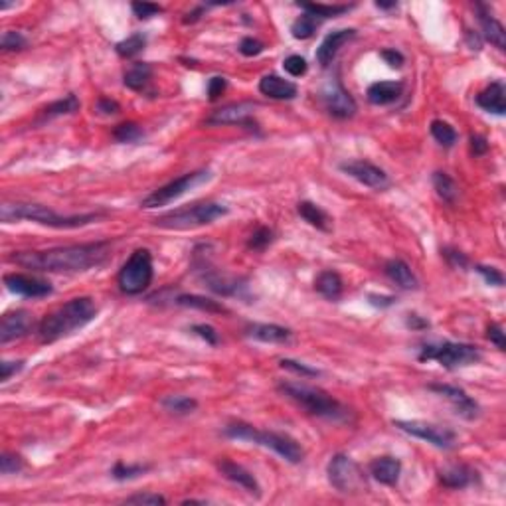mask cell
Listing matches in <instances>:
<instances>
[{
    "instance_id": "6da1fadb",
    "label": "cell",
    "mask_w": 506,
    "mask_h": 506,
    "mask_svg": "<svg viewBox=\"0 0 506 506\" xmlns=\"http://www.w3.org/2000/svg\"><path fill=\"white\" fill-rule=\"evenodd\" d=\"M111 248L113 241L101 240L44 251H14L10 255V261L24 269L42 273H83L93 267L103 265L109 259Z\"/></svg>"
},
{
    "instance_id": "7a4b0ae2",
    "label": "cell",
    "mask_w": 506,
    "mask_h": 506,
    "mask_svg": "<svg viewBox=\"0 0 506 506\" xmlns=\"http://www.w3.org/2000/svg\"><path fill=\"white\" fill-rule=\"evenodd\" d=\"M97 315V307L89 297H75L63 302L56 311L46 315L38 325V338L44 344H52L62 338L70 337L75 330L83 329Z\"/></svg>"
},
{
    "instance_id": "3957f363",
    "label": "cell",
    "mask_w": 506,
    "mask_h": 506,
    "mask_svg": "<svg viewBox=\"0 0 506 506\" xmlns=\"http://www.w3.org/2000/svg\"><path fill=\"white\" fill-rule=\"evenodd\" d=\"M103 212H89L78 214V216H62V214L53 212L52 208L42 204H30V202H14V204H2L0 208V220L4 223H14L28 220V222L56 228V230H75L83 228L89 223L97 222L99 218H103Z\"/></svg>"
},
{
    "instance_id": "277c9868",
    "label": "cell",
    "mask_w": 506,
    "mask_h": 506,
    "mask_svg": "<svg viewBox=\"0 0 506 506\" xmlns=\"http://www.w3.org/2000/svg\"><path fill=\"white\" fill-rule=\"evenodd\" d=\"M277 391L287 400L295 401L299 408H302L315 418L329 419V421H337V423H347L352 418V411L344 404H340L337 398H332L330 394L320 390V388H312V386L299 382H279Z\"/></svg>"
},
{
    "instance_id": "5b68a950",
    "label": "cell",
    "mask_w": 506,
    "mask_h": 506,
    "mask_svg": "<svg viewBox=\"0 0 506 506\" xmlns=\"http://www.w3.org/2000/svg\"><path fill=\"white\" fill-rule=\"evenodd\" d=\"M223 436L230 439H238V441H249V443L261 445L265 449H271L273 453L279 457H283L285 461L291 465H299L305 459V449L301 443L293 439V437L285 436V433H277V431H263L258 427L243 423V421H233L223 427Z\"/></svg>"
},
{
    "instance_id": "8992f818",
    "label": "cell",
    "mask_w": 506,
    "mask_h": 506,
    "mask_svg": "<svg viewBox=\"0 0 506 506\" xmlns=\"http://www.w3.org/2000/svg\"><path fill=\"white\" fill-rule=\"evenodd\" d=\"M228 214V208L218 202H196V204L178 208L167 212L154 220V226L160 230H194L202 226H210Z\"/></svg>"
},
{
    "instance_id": "52a82bcc",
    "label": "cell",
    "mask_w": 506,
    "mask_h": 506,
    "mask_svg": "<svg viewBox=\"0 0 506 506\" xmlns=\"http://www.w3.org/2000/svg\"><path fill=\"white\" fill-rule=\"evenodd\" d=\"M419 362H437L447 370H457L463 366H471L480 362V350L475 344L467 342H427L419 348Z\"/></svg>"
},
{
    "instance_id": "ba28073f",
    "label": "cell",
    "mask_w": 506,
    "mask_h": 506,
    "mask_svg": "<svg viewBox=\"0 0 506 506\" xmlns=\"http://www.w3.org/2000/svg\"><path fill=\"white\" fill-rule=\"evenodd\" d=\"M154 277V265H152V255L149 249H135L131 258L125 261L119 275L117 285L125 295H141L147 291Z\"/></svg>"
},
{
    "instance_id": "9c48e42d",
    "label": "cell",
    "mask_w": 506,
    "mask_h": 506,
    "mask_svg": "<svg viewBox=\"0 0 506 506\" xmlns=\"http://www.w3.org/2000/svg\"><path fill=\"white\" fill-rule=\"evenodd\" d=\"M327 475H329L330 487L337 489L338 492H342V495H358V492H364L368 489L364 471L348 455H334L329 461Z\"/></svg>"
},
{
    "instance_id": "30bf717a",
    "label": "cell",
    "mask_w": 506,
    "mask_h": 506,
    "mask_svg": "<svg viewBox=\"0 0 506 506\" xmlns=\"http://www.w3.org/2000/svg\"><path fill=\"white\" fill-rule=\"evenodd\" d=\"M210 178H212V172L206 169L182 174V176L176 178V180H172V182H169V184H164V186L157 188L154 192H151V194L147 196V198L141 202V208H144V210H152V208H160V206L170 204V202L178 200L180 196L186 194L188 190H192V188L208 182Z\"/></svg>"
},
{
    "instance_id": "8fae6325",
    "label": "cell",
    "mask_w": 506,
    "mask_h": 506,
    "mask_svg": "<svg viewBox=\"0 0 506 506\" xmlns=\"http://www.w3.org/2000/svg\"><path fill=\"white\" fill-rule=\"evenodd\" d=\"M394 427H398L400 431L408 433V436L427 441L437 449H443V451L453 449L455 443H457V436H455L453 429L436 426V423H429V421H421V419H394Z\"/></svg>"
},
{
    "instance_id": "7c38bea8",
    "label": "cell",
    "mask_w": 506,
    "mask_h": 506,
    "mask_svg": "<svg viewBox=\"0 0 506 506\" xmlns=\"http://www.w3.org/2000/svg\"><path fill=\"white\" fill-rule=\"evenodd\" d=\"M320 99H322L325 109L329 111V115H332L334 119H350L358 111L354 97L344 89L338 78L325 83V88L320 91Z\"/></svg>"
},
{
    "instance_id": "4fadbf2b",
    "label": "cell",
    "mask_w": 506,
    "mask_h": 506,
    "mask_svg": "<svg viewBox=\"0 0 506 506\" xmlns=\"http://www.w3.org/2000/svg\"><path fill=\"white\" fill-rule=\"evenodd\" d=\"M196 271L200 279L208 285V289H212L214 293L223 295V297H246V289L248 285H243L240 277H230L214 269L206 263V259L196 261Z\"/></svg>"
},
{
    "instance_id": "5bb4252c",
    "label": "cell",
    "mask_w": 506,
    "mask_h": 506,
    "mask_svg": "<svg viewBox=\"0 0 506 506\" xmlns=\"http://www.w3.org/2000/svg\"><path fill=\"white\" fill-rule=\"evenodd\" d=\"M340 170L350 178H354L356 182L372 188V190H386L390 186L388 174L380 167H376L368 160H348V162L340 164Z\"/></svg>"
},
{
    "instance_id": "9a60e30c",
    "label": "cell",
    "mask_w": 506,
    "mask_h": 506,
    "mask_svg": "<svg viewBox=\"0 0 506 506\" xmlns=\"http://www.w3.org/2000/svg\"><path fill=\"white\" fill-rule=\"evenodd\" d=\"M255 107H258V103H253V101H240V103L223 105L220 109H216L212 115L206 119V125H214V127H220V125H243L248 129H255L258 123L251 119Z\"/></svg>"
},
{
    "instance_id": "2e32d148",
    "label": "cell",
    "mask_w": 506,
    "mask_h": 506,
    "mask_svg": "<svg viewBox=\"0 0 506 506\" xmlns=\"http://www.w3.org/2000/svg\"><path fill=\"white\" fill-rule=\"evenodd\" d=\"M429 391H436L437 396H443L445 400L451 401V406L455 408V413L461 416L465 419L479 418V404L473 400L467 391L459 388V386H451V384H429L427 386Z\"/></svg>"
},
{
    "instance_id": "e0dca14e",
    "label": "cell",
    "mask_w": 506,
    "mask_h": 506,
    "mask_svg": "<svg viewBox=\"0 0 506 506\" xmlns=\"http://www.w3.org/2000/svg\"><path fill=\"white\" fill-rule=\"evenodd\" d=\"M34 330V317L32 312L18 309L2 315L0 319V344H9L12 340L28 337Z\"/></svg>"
},
{
    "instance_id": "ac0fdd59",
    "label": "cell",
    "mask_w": 506,
    "mask_h": 506,
    "mask_svg": "<svg viewBox=\"0 0 506 506\" xmlns=\"http://www.w3.org/2000/svg\"><path fill=\"white\" fill-rule=\"evenodd\" d=\"M4 285L10 293L20 295V297H28V299H42L52 295V285L38 279L34 275H24V273H6L4 275Z\"/></svg>"
},
{
    "instance_id": "d6986e66",
    "label": "cell",
    "mask_w": 506,
    "mask_h": 506,
    "mask_svg": "<svg viewBox=\"0 0 506 506\" xmlns=\"http://www.w3.org/2000/svg\"><path fill=\"white\" fill-rule=\"evenodd\" d=\"M216 469L220 471L223 479H228L233 485L248 490L249 495L261 497V487H259L258 479L253 477V473H249L246 467H241L240 463H233L230 459H220V461L216 463Z\"/></svg>"
},
{
    "instance_id": "ffe728a7",
    "label": "cell",
    "mask_w": 506,
    "mask_h": 506,
    "mask_svg": "<svg viewBox=\"0 0 506 506\" xmlns=\"http://www.w3.org/2000/svg\"><path fill=\"white\" fill-rule=\"evenodd\" d=\"M354 36V28H342V30H334V32L325 36V40H322L319 48H317V62H319L322 68H329L330 63L334 62V58H337L338 52H340V48L348 44Z\"/></svg>"
},
{
    "instance_id": "44dd1931",
    "label": "cell",
    "mask_w": 506,
    "mask_h": 506,
    "mask_svg": "<svg viewBox=\"0 0 506 506\" xmlns=\"http://www.w3.org/2000/svg\"><path fill=\"white\" fill-rule=\"evenodd\" d=\"M475 10H477V20H479L480 30H483L485 40H489L490 44L495 46V48H498L500 52H505L506 50L505 26L498 22L497 18L492 16V12H490L489 6H485V4L477 2V4H475Z\"/></svg>"
},
{
    "instance_id": "7402d4cb",
    "label": "cell",
    "mask_w": 506,
    "mask_h": 506,
    "mask_svg": "<svg viewBox=\"0 0 506 506\" xmlns=\"http://www.w3.org/2000/svg\"><path fill=\"white\" fill-rule=\"evenodd\" d=\"M479 480V475L477 471L465 465V463H457V465H449L439 471V483L447 487V489H455V490H463L467 487H471Z\"/></svg>"
},
{
    "instance_id": "603a6c76",
    "label": "cell",
    "mask_w": 506,
    "mask_h": 506,
    "mask_svg": "<svg viewBox=\"0 0 506 506\" xmlns=\"http://www.w3.org/2000/svg\"><path fill=\"white\" fill-rule=\"evenodd\" d=\"M477 105L487 111V113H492V115H505L506 113V88L505 83L500 80L492 81L490 85L480 91L477 95Z\"/></svg>"
},
{
    "instance_id": "cb8c5ba5",
    "label": "cell",
    "mask_w": 506,
    "mask_h": 506,
    "mask_svg": "<svg viewBox=\"0 0 506 506\" xmlns=\"http://www.w3.org/2000/svg\"><path fill=\"white\" fill-rule=\"evenodd\" d=\"M259 91L269 99H275V101H291L297 97L299 89L295 85L293 81L279 78V75H265L259 81Z\"/></svg>"
},
{
    "instance_id": "d4e9b609",
    "label": "cell",
    "mask_w": 506,
    "mask_h": 506,
    "mask_svg": "<svg viewBox=\"0 0 506 506\" xmlns=\"http://www.w3.org/2000/svg\"><path fill=\"white\" fill-rule=\"evenodd\" d=\"M370 475L386 487H396L401 475V461L396 457H378L370 463Z\"/></svg>"
},
{
    "instance_id": "484cf974",
    "label": "cell",
    "mask_w": 506,
    "mask_h": 506,
    "mask_svg": "<svg viewBox=\"0 0 506 506\" xmlns=\"http://www.w3.org/2000/svg\"><path fill=\"white\" fill-rule=\"evenodd\" d=\"M249 338L265 342V344H285L291 340V330L279 327V325H267V322H253L246 329Z\"/></svg>"
},
{
    "instance_id": "4316f807",
    "label": "cell",
    "mask_w": 506,
    "mask_h": 506,
    "mask_svg": "<svg viewBox=\"0 0 506 506\" xmlns=\"http://www.w3.org/2000/svg\"><path fill=\"white\" fill-rule=\"evenodd\" d=\"M404 93V83L401 81H376L372 83L366 95L372 105H390L394 101H398Z\"/></svg>"
},
{
    "instance_id": "83f0119b",
    "label": "cell",
    "mask_w": 506,
    "mask_h": 506,
    "mask_svg": "<svg viewBox=\"0 0 506 506\" xmlns=\"http://www.w3.org/2000/svg\"><path fill=\"white\" fill-rule=\"evenodd\" d=\"M384 273L388 275L391 283H396L398 287H401V289H406V291L418 289V277L413 275L411 267H409L406 261H401V259H390V261H386Z\"/></svg>"
},
{
    "instance_id": "f1b7e54d",
    "label": "cell",
    "mask_w": 506,
    "mask_h": 506,
    "mask_svg": "<svg viewBox=\"0 0 506 506\" xmlns=\"http://www.w3.org/2000/svg\"><path fill=\"white\" fill-rule=\"evenodd\" d=\"M315 289L319 291L325 299L329 301H338L342 297V291H344V283H342V277L338 275L337 271H322L319 273V277L315 279Z\"/></svg>"
},
{
    "instance_id": "f546056e",
    "label": "cell",
    "mask_w": 506,
    "mask_h": 506,
    "mask_svg": "<svg viewBox=\"0 0 506 506\" xmlns=\"http://www.w3.org/2000/svg\"><path fill=\"white\" fill-rule=\"evenodd\" d=\"M297 212H299V216H301L305 222L309 223V226H312V228H317V230L320 231H330V223H332V220H330V216L320 206L312 204V202H309V200H305V202H299V206H297Z\"/></svg>"
},
{
    "instance_id": "4dcf8cb0",
    "label": "cell",
    "mask_w": 506,
    "mask_h": 506,
    "mask_svg": "<svg viewBox=\"0 0 506 506\" xmlns=\"http://www.w3.org/2000/svg\"><path fill=\"white\" fill-rule=\"evenodd\" d=\"M151 78H152L151 63L137 62V63H133L129 70L125 71L123 83L129 89H133V91H142V89L149 85Z\"/></svg>"
},
{
    "instance_id": "1f68e13d",
    "label": "cell",
    "mask_w": 506,
    "mask_h": 506,
    "mask_svg": "<svg viewBox=\"0 0 506 506\" xmlns=\"http://www.w3.org/2000/svg\"><path fill=\"white\" fill-rule=\"evenodd\" d=\"M174 305L178 307H188V309H198V311L204 312H228L226 307L220 305L218 301H212L208 297H200V295H176L172 299Z\"/></svg>"
},
{
    "instance_id": "d6a6232c",
    "label": "cell",
    "mask_w": 506,
    "mask_h": 506,
    "mask_svg": "<svg viewBox=\"0 0 506 506\" xmlns=\"http://www.w3.org/2000/svg\"><path fill=\"white\" fill-rule=\"evenodd\" d=\"M299 6L305 10V14L312 18H337L347 14L352 9V4H320V2H299Z\"/></svg>"
},
{
    "instance_id": "836d02e7",
    "label": "cell",
    "mask_w": 506,
    "mask_h": 506,
    "mask_svg": "<svg viewBox=\"0 0 506 506\" xmlns=\"http://www.w3.org/2000/svg\"><path fill=\"white\" fill-rule=\"evenodd\" d=\"M431 182H433V188H436L437 196L443 200V202H447V204H455V200H457V196H459V188H457V184H455V180L447 172H441V170H437V172H433V176H431Z\"/></svg>"
},
{
    "instance_id": "e575fe53",
    "label": "cell",
    "mask_w": 506,
    "mask_h": 506,
    "mask_svg": "<svg viewBox=\"0 0 506 506\" xmlns=\"http://www.w3.org/2000/svg\"><path fill=\"white\" fill-rule=\"evenodd\" d=\"M75 111H80V99L75 97L73 93H70L63 99H58V101H53L48 107H44L42 109V119L46 121V119H53V117L71 115Z\"/></svg>"
},
{
    "instance_id": "d590c367",
    "label": "cell",
    "mask_w": 506,
    "mask_h": 506,
    "mask_svg": "<svg viewBox=\"0 0 506 506\" xmlns=\"http://www.w3.org/2000/svg\"><path fill=\"white\" fill-rule=\"evenodd\" d=\"M160 406L172 416H188L198 409V401L194 398H188V396H167V398H162Z\"/></svg>"
},
{
    "instance_id": "8d00e7d4",
    "label": "cell",
    "mask_w": 506,
    "mask_h": 506,
    "mask_svg": "<svg viewBox=\"0 0 506 506\" xmlns=\"http://www.w3.org/2000/svg\"><path fill=\"white\" fill-rule=\"evenodd\" d=\"M431 135H433V139H436L439 144H443V147H453L455 142H457V131H455L451 125L447 123V121H441V119H436V121H431Z\"/></svg>"
},
{
    "instance_id": "74e56055",
    "label": "cell",
    "mask_w": 506,
    "mask_h": 506,
    "mask_svg": "<svg viewBox=\"0 0 506 506\" xmlns=\"http://www.w3.org/2000/svg\"><path fill=\"white\" fill-rule=\"evenodd\" d=\"M149 469H151L149 465H127V463L119 461L115 463V467L111 469V477L119 480V483H125V480L139 479V477L144 475Z\"/></svg>"
},
{
    "instance_id": "f35d334b",
    "label": "cell",
    "mask_w": 506,
    "mask_h": 506,
    "mask_svg": "<svg viewBox=\"0 0 506 506\" xmlns=\"http://www.w3.org/2000/svg\"><path fill=\"white\" fill-rule=\"evenodd\" d=\"M144 46H147V36L139 32V34L129 36L127 40L119 42V44L115 46V50L121 58L127 60V58H135L137 53H141L142 50H144Z\"/></svg>"
},
{
    "instance_id": "ab89813d",
    "label": "cell",
    "mask_w": 506,
    "mask_h": 506,
    "mask_svg": "<svg viewBox=\"0 0 506 506\" xmlns=\"http://www.w3.org/2000/svg\"><path fill=\"white\" fill-rule=\"evenodd\" d=\"M317 26H319V20H317V18L309 16V14H302V16L297 18L293 24H291V34H293V38H297V40H309V38L315 34Z\"/></svg>"
},
{
    "instance_id": "60d3db41",
    "label": "cell",
    "mask_w": 506,
    "mask_h": 506,
    "mask_svg": "<svg viewBox=\"0 0 506 506\" xmlns=\"http://www.w3.org/2000/svg\"><path fill=\"white\" fill-rule=\"evenodd\" d=\"M142 137H144L142 127L141 125L133 123V121L117 125L115 129H113V139L119 142H137L141 141Z\"/></svg>"
},
{
    "instance_id": "b9f144b4",
    "label": "cell",
    "mask_w": 506,
    "mask_h": 506,
    "mask_svg": "<svg viewBox=\"0 0 506 506\" xmlns=\"http://www.w3.org/2000/svg\"><path fill=\"white\" fill-rule=\"evenodd\" d=\"M271 241H273V230L267 228V226H259L258 230L249 236L248 248L253 249V251H263Z\"/></svg>"
},
{
    "instance_id": "7bdbcfd3",
    "label": "cell",
    "mask_w": 506,
    "mask_h": 506,
    "mask_svg": "<svg viewBox=\"0 0 506 506\" xmlns=\"http://www.w3.org/2000/svg\"><path fill=\"white\" fill-rule=\"evenodd\" d=\"M125 505H137V506H164L167 498L159 495V492H137L133 497L125 498Z\"/></svg>"
},
{
    "instance_id": "ee69618b",
    "label": "cell",
    "mask_w": 506,
    "mask_h": 506,
    "mask_svg": "<svg viewBox=\"0 0 506 506\" xmlns=\"http://www.w3.org/2000/svg\"><path fill=\"white\" fill-rule=\"evenodd\" d=\"M28 46V40L26 36L20 34V32H4L2 34V40H0V48L4 50V52H20V50H24Z\"/></svg>"
},
{
    "instance_id": "f6af8a7d",
    "label": "cell",
    "mask_w": 506,
    "mask_h": 506,
    "mask_svg": "<svg viewBox=\"0 0 506 506\" xmlns=\"http://www.w3.org/2000/svg\"><path fill=\"white\" fill-rule=\"evenodd\" d=\"M279 366H281L283 370H289V372L301 376V378H317V376H320V372L317 370V368H311V366L302 364V362H297V360H291V358L281 360Z\"/></svg>"
},
{
    "instance_id": "bcb514c9",
    "label": "cell",
    "mask_w": 506,
    "mask_h": 506,
    "mask_svg": "<svg viewBox=\"0 0 506 506\" xmlns=\"http://www.w3.org/2000/svg\"><path fill=\"white\" fill-rule=\"evenodd\" d=\"M24 461L22 457L16 453H2L0 455V473L2 475H16L22 471Z\"/></svg>"
},
{
    "instance_id": "7dc6e473",
    "label": "cell",
    "mask_w": 506,
    "mask_h": 506,
    "mask_svg": "<svg viewBox=\"0 0 506 506\" xmlns=\"http://www.w3.org/2000/svg\"><path fill=\"white\" fill-rule=\"evenodd\" d=\"M283 68L285 71L289 73V75H293V78H301V75H305L307 73V60L302 58V56H289L287 60L283 62Z\"/></svg>"
},
{
    "instance_id": "c3c4849f",
    "label": "cell",
    "mask_w": 506,
    "mask_h": 506,
    "mask_svg": "<svg viewBox=\"0 0 506 506\" xmlns=\"http://www.w3.org/2000/svg\"><path fill=\"white\" fill-rule=\"evenodd\" d=\"M441 255H443L445 261H447L451 267H455V269H465V267H469V258H467L463 251H459V249L443 248L441 249Z\"/></svg>"
},
{
    "instance_id": "681fc988",
    "label": "cell",
    "mask_w": 506,
    "mask_h": 506,
    "mask_svg": "<svg viewBox=\"0 0 506 506\" xmlns=\"http://www.w3.org/2000/svg\"><path fill=\"white\" fill-rule=\"evenodd\" d=\"M475 271L489 285H495V287H502V285H505V275L500 273V269H497V267L477 265L475 267Z\"/></svg>"
},
{
    "instance_id": "f907efd6",
    "label": "cell",
    "mask_w": 506,
    "mask_h": 506,
    "mask_svg": "<svg viewBox=\"0 0 506 506\" xmlns=\"http://www.w3.org/2000/svg\"><path fill=\"white\" fill-rule=\"evenodd\" d=\"M240 53L241 56H246V58H255V56H259V53L265 50V44L263 42H259L258 38H251V36H248V38H243L240 42Z\"/></svg>"
},
{
    "instance_id": "816d5d0a",
    "label": "cell",
    "mask_w": 506,
    "mask_h": 506,
    "mask_svg": "<svg viewBox=\"0 0 506 506\" xmlns=\"http://www.w3.org/2000/svg\"><path fill=\"white\" fill-rule=\"evenodd\" d=\"M131 10H133L137 18L149 20V18L160 14V12H162V6L152 4V2H133V4H131Z\"/></svg>"
},
{
    "instance_id": "f5cc1de1",
    "label": "cell",
    "mask_w": 506,
    "mask_h": 506,
    "mask_svg": "<svg viewBox=\"0 0 506 506\" xmlns=\"http://www.w3.org/2000/svg\"><path fill=\"white\" fill-rule=\"evenodd\" d=\"M192 332H194L196 337L206 340V344H210V347H218V342H220L218 330L210 327V325H194V327H192Z\"/></svg>"
},
{
    "instance_id": "db71d44e",
    "label": "cell",
    "mask_w": 506,
    "mask_h": 506,
    "mask_svg": "<svg viewBox=\"0 0 506 506\" xmlns=\"http://www.w3.org/2000/svg\"><path fill=\"white\" fill-rule=\"evenodd\" d=\"M24 368L22 360H2L0 362V382H9L10 378Z\"/></svg>"
},
{
    "instance_id": "11a10c76",
    "label": "cell",
    "mask_w": 506,
    "mask_h": 506,
    "mask_svg": "<svg viewBox=\"0 0 506 506\" xmlns=\"http://www.w3.org/2000/svg\"><path fill=\"white\" fill-rule=\"evenodd\" d=\"M95 111H97L99 115L111 117V115H117V113L121 111V107H119V103L113 101V99L99 97L97 103H95Z\"/></svg>"
},
{
    "instance_id": "9f6ffc18",
    "label": "cell",
    "mask_w": 506,
    "mask_h": 506,
    "mask_svg": "<svg viewBox=\"0 0 506 506\" xmlns=\"http://www.w3.org/2000/svg\"><path fill=\"white\" fill-rule=\"evenodd\" d=\"M487 338H489L490 342H492V344H495L498 350H505L506 348L505 330H502V327H500V325H497V322L489 327V330H487Z\"/></svg>"
},
{
    "instance_id": "6f0895ef",
    "label": "cell",
    "mask_w": 506,
    "mask_h": 506,
    "mask_svg": "<svg viewBox=\"0 0 506 506\" xmlns=\"http://www.w3.org/2000/svg\"><path fill=\"white\" fill-rule=\"evenodd\" d=\"M226 88H228V81H226V78H220V75L212 78V80H210V83H208V97H210V101L220 99V95H222L223 91H226Z\"/></svg>"
},
{
    "instance_id": "680465c9",
    "label": "cell",
    "mask_w": 506,
    "mask_h": 506,
    "mask_svg": "<svg viewBox=\"0 0 506 506\" xmlns=\"http://www.w3.org/2000/svg\"><path fill=\"white\" fill-rule=\"evenodd\" d=\"M471 152L475 157H483L489 152V141L483 135H471Z\"/></svg>"
},
{
    "instance_id": "91938a15",
    "label": "cell",
    "mask_w": 506,
    "mask_h": 506,
    "mask_svg": "<svg viewBox=\"0 0 506 506\" xmlns=\"http://www.w3.org/2000/svg\"><path fill=\"white\" fill-rule=\"evenodd\" d=\"M382 58L384 62L388 63L390 68H401L404 65V56H401V52H398V50H394V48H388V50H382Z\"/></svg>"
},
{
    "instance_id": "94428289",
    "label": "cell",
    "mask_w": 506,
    "mask_h": 506,
    "mask_svg": "<svg viewBox=\"0 0 506 506\" xmlns=\"http://www.w3.org/2000/svg\"><path fill=\"white\" fill-rule=\"evenodd\" d=\"M368 301H370V305H374V307H380V309H384V307H390V305H394V297H384V295L370 293L368 295Z\"/></svg>"
},
{
    "instance_id": "6125c7cd",
    "label": "cell",
    "mask_w": 506,
    "mask_h": 506,
    "mask_svg": "<svg viewBox=\"0 0 506 506\" xmlns=\"http://www.w3.org/2000/svg\"><path fill=\"white\" fill-rule=\"evenodd\" d=\"M206 10V4H202V6H198V9H194L192 12H188L186 16L182 18V24H194V22H198L200 18H202V14H204Z\"/></svg>"
},
{
    "instance_id": "be15d7a7",
    "label": "cell",
    "mask_w": 506,
    "mask_h": 506,
    "mask_svg": "<svg viewBox=\"0 0 506 506\" xmlns=\"http://www.w3.org/2000/svg\"><path fill=\"white\" fill-rule=\"evenodd\" d=\"M408 327L409 329H429V322L423 320L418 315H408Z\"/></svg>"
},
{
    "instance_id": "e7e4bbea",
    "label": "cell",
    "mask_w": 506,
    "mask_h": 506,
    "mask_svg": "<svg viewBox=\"0 0 506 506\" xmlns=\"http://www.w3.org/2000/svg\"><path fill=\"white\" fill-rule=\"evenodd\" d=\"M467 38H469V44H471V50H480V38L477 34H473L471 30L467 32Z\"/></svg>"
},
{
    "instance_id": "03108f58",
    "label": "cell",
    "mask_w": 506,
    "mask_h": 506,
    "mask_svg": "<svg viewBox=\"0 0 506 506\" xmlns=\"http://www.w3.org/2000/svg\"><path fill=\"white\" fill-rule=\"evenodd\" d=\"M376 9H380V10H396L398 9V2L394 0V2H382V0H378L376 2Z\"/></svg>"
}]
</instances>
